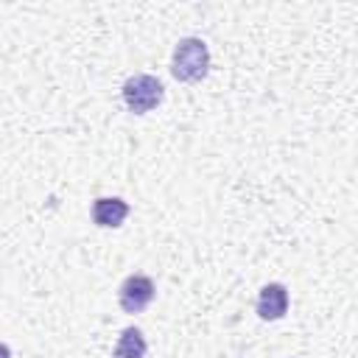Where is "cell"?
Instances as JSON below:
<instances>
[{
	"mask_svg": "<svg viewBox=\"0 0 358 358\" xmlns=\"http://www.w3.org/2000/svg\"><path fill=\"white\" fill-rule=\"evenodd\" d=\"M129 215V201L120 196H101L92 201V221L103 229H117Z\"/></svg>",
	"mask_w": 358,
	"mask_h": 358,
	"instance_id": "5b68a950",
	"label": "cell"
},
{
	"mask_svg": "<svg viewBox=\"0 0 358 358\" xmlns=\"http://www.w3.org/2000/svg\"><path fill=\"white\" fill-rule=\"evenodd\" d=\"M257 316L263 322H277L288 313V288L282 282H266L257 294V305H255Z\"/></svg>",
	"mask_w": 358,
	"mask_h": 358,
	"instance_id": "277c9868",
	"label": "cell"
},
{
	"mask_svg": "<svg viewBox=\"0 0 358 358\" xmlns=\"http://www.w3.org/2000/svg\"><path fill=\"white\" fill-rule=\"evenodd\" d=\"M154 280L148 274H129L117 288V302L123 313H143L154 302Z\"/></svg>",
	"mask_w": 358,
	"mask_h": 358,
	"instance_id": "3957f363",
	"label": "cell"
},
{
	"mask_svg": "<svg viewBox=\"0 0 358 358\" xmlns=\"http://www.w3.org/2000/svg\"><path fill=\"white\" fill-rule=\"evenodd\" d=\"M148 352V344H145V336L140 327H123V333L117 336V344H115V358H145Z\"/></svg>",
	"mask_w": 358,
	"mask_h": 358,
	"instance_id": "8992f818",
	"label": "cell"
},
{
	"mask_svg": "<svg viewBox=\"0 0 358 358\" xmlns=\"http://www.w3.org/2000/svg\"><path fill=\"white\" fill-rule=\"evenodd\" d=\"M210 73V48L199 36H185L176 42L171 56V76L182 84H196Z\"/></svg>",
	"mask_w": 358,
	"mask_h": 358,
	"instance_id": "6da1fadb",
	"label": "cell"
},
{
	"mask_svg": "<svg viewBox=\"0 0 358 358\" xmlns=\"http://www.w3.org/2000/svg\"><path fill=\"white\" fill-rule=\"evenodd\" d=\"M120 95H123V103H126L129 112H134V115H148L151 109H157V106L162 103V98H165V84H162L157 76H151V73H134V76L126 78Z\"/></svg>",
	"mask_w": 358,
	"mask_h": 358,
	"instance_id": "7a4b0ae2",
	"label": "cell"
},
{
	"mask_svg": "<svg viewBox=\"0 0 358 358\" xmlns=\"http://www.w3.org/2000/svg\"><path fill=\"white\" fill-rule=\"evenodd\" d=\"M0 358H14L11 350H8V344H3V341H0Z\"/></svg>",
	"mask_w": 358,
	"mask_h": 358,
	"instance_id": "52a82bcc",
	"label": "cell"
}]
</instances>
